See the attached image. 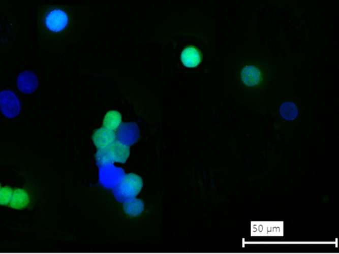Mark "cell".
<instances>
[{"instance_id": "4fadbf2b", "label": "cell", "mask_w": 339, "mask_h": 254, "mask_svg": "<svg viewBox=\"0 0 339 254\" xmlns=\"http://www.w3.org/2000/svg\"><path fill=\"white\" fill-rule=\"evenodd\" d=\"M121 113L117 111H110L107 113L104 119V126L111 131H115L121 123Z\"/></svg>"}, {"instance_id": "7c38bea8", "label": "cell", "mask_w": 339, "mask_h": 254, "mask_svg": "<svg viewBox=\"0 0 339 254\" xmlns=\"http://www.w3.org/2000/svg\"><path fill=\"white\" fill-rule=\"evenodd\" d=\"M124 203V211L128 215L136 217L144 211V203L141 199L133 198Z\"/></svg>"}, {"instance_id": "5b68a950", "label": "cell", "mask_w": 339, "mask_h": 254, "mask_svg": "<svg viewBox=\"0 0 339 254\" xmlns=\"http://www.w3.org/2000/svg\"><path fill=\"white\" fill-rule=\"evenodd\" d=\"M139 128L137 123L124 122L118 127L116 139L125 145L130 146L136 143L139 139Z\"/></svg>"}, {"instance_id": "8992f818", "label": "cell", "mask_w": 339, "mask_h": 254, "mask_svg": "<svg viewBox=\"0 0 339 254\" xmlns=\"http://www.w3.org/2000/svg\"><path fill=\"white\" fill-rule=\"evenodd\" d=\"M69 23V17L64 11L54 10L51 11L45 18V25L52 32L62 31Z\"/></svg>"}, {"instance_id": "3957f363", "label": "cell", "mask_w": 339, "mask_h": 254, "mask_svg": "<svg viewBox=\"0 0 339 254\" xmlns=\"http://www.w3.org/2000/svg\"><path fill=\"white\" fill-rule=\"evenodd\" d=\"M99 180L103 187L113 189L126 176L123 168H117L113 164L99 168Z\"/></svg>"}, {"instance_id": "30bf717a", "label": "cell", "mask_w": 339, "mask_h": 254, "mask_svg": "<svg viewBox=\"0 0 339 254\" xmlns=\"http://www.w3.org/2000/svg\"><path fill=\"white\" fill-rule=\"evenodd\" d=\"M242 82L244 84L253 86L259 84L262 78L261 73L257 68L249 66L242 70L241 73Z\"/></svg>"}, {"instance_id": "7a4b0ae2", "label": "cell", "mask_w": 339, "mask_h": 254, "mask_svg": "<svg viewBox=\"0 0 339 254\" xmlns=\"http://www.w3.org/2000/svg\"><path fill=\"white\" fill-rule=\"evenodd\" d=\"M143 186L141 177L137 174L126 175L119 183L113 188L112 192L116 200L125 203L130 199L136 198Z\"/></svg>"}, {"instance_id": "6da1fadb", "label": "cell", "mask_w": 339, "mask_h": 254, "mask_svg": "<svg viewBox=\"0 0 339 254\" xmlns=\"http://www.w3.org/2000/svg\"><path fill=\"white\" fill-rule=\"evenodd\" d=\"M130 155V146L115 141L106 147L98 149L95 158L96 164L100 168L114 163L125 164Z\"/></svg>"}, {"instance_id": "2e32d148", "label": "cell", "mask_w": 339, "mask_h": 254, "mask_svg": "<svg viewBox=\"0 0 339 254\" xmlns=\"http://www.w3.org/2000/svg\"><path fill=\"white\" fill-rule=\"evenodd\" d=\"M0 187H1V185H0Z\"/></svg>"}, {"instance_id": "9c48e42d", "label": "cell", "mask_w": 339, "mask_h": 254, "mask_svg": "<svg viewBox=\"0 0 339 254\" xmlns=\"http://www.w3.org/2000/svg\"><path fill=\"white\" fill-rule=\"evenodd\" d=\"M181 60L185 67L195 68L200 65L202 56L196 47H188L181 52Z\"/></svg>"}, {"instance_id": "52a82bcc", "label": "cell", "mask_w": 339, "mask_h": 254, "mask_svg": "<svg viewBox=\"0 0 339 254\" xmlns=\"http://www.w3.org/2000/svg\"><path fill=\"white\" fill-rule=\"evenodd\" d=\"M17 87L22 93H34L38 87L39 80L34 72L25 71L19 74L17 79Z\"/></svg>"}, {"instance_id": "ba28073f", "label": "cell", "mask_w": 339, "mask_h": 254, "mask_svg": "<svg viewBox=\"0 0 339 254\" xmlns=\"http://www.w3.org/2000/svg\"><path fill=\"white\" fill-rule=\"evenodd\" d=\"M93 139L96 147L105 148L115 141L116 134L114 131L109 130L106 127H102L95 131Z\"/></svg>"}, {"instance_id": "277c9868", "label": "cell", "mask_w": 339, "mask_h": 254, "mask_svg": "<svg viewBox=\"0 0 339 254\" xmlns=\"http://www.w3.org/2000/svg\"><path fill=\"white\" fill-rule=\"evenodd\" d=\"M0 111L9 119L18 116L21 111V104L14 92L10 90L0 92Z\"/></svg>"}, {"instance_id": "9a60e30c", "label": "cell", "mask_w": 339, "mask_h": 254, "mask_svg": "<svg viewBox=\"0 0 339 254\" xmlns=\"http://www.w3.org/2000/svg\"><path fill=\"white\" fill-rule=\"evenodd\" d=\"M13 195L12 188L6 186L0 189V205H7L10 202Z\"/></svg>"}, {"instance_id": "5bb4252c", "label": "cell", "mask_w": 339, "mask_h": 254, "mask_svg": "<svg viewBox=\"0 0 339 254\" xmlns=\"http://www.w3.org/2000/svg\"><path fill=\"white\" fill-rule=\"evenodd\" d=\"M281 115L286 120H292L297 116V108L296 105L291 102L284 103L281 107Z\"/></svg>"}, {"instance_id": "8fae6325", "label": "cell", "mask_w": 339, "mask_h": 254, "mask_svg": "<svg viewBox=\"0 0 339 254\" xmlns=\"http://www.w3.org/2000/svg\"><path fill=\"white\" fill-rule=\"evenodd\" d=\"M29 196L25 190L17 189L13 192L10 201V207L15 209H23L29 205Z\"/></svg>"}]
</instances>
